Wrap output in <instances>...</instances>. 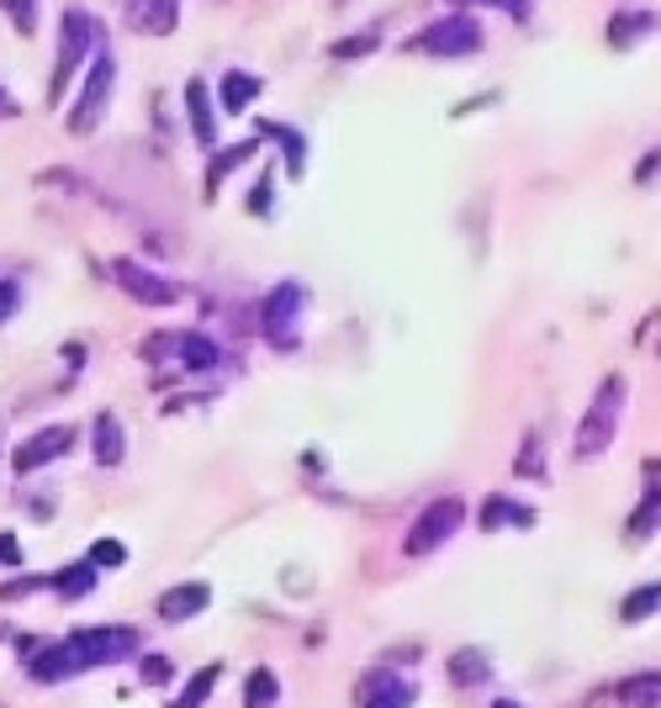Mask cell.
<instances>
[{
	"label": "cell",
	"instance_id": "obj_11",
	"mask_svg": "<svg viewBox=\"0 0 661 708\" xmlns=\"http://www.w3.org/2000/svg\"><path fill=\"white\" fill-rule=\"evenodd\" d=\"M207 603H212L207 581H181V587H170V592L159 598V619H164V624H181L191 613H202Z\"/></svg>",
	"mask_w": 661,
	"mask_h": 708
},
{
	"label": "cell",
	"instance_id": "obj_22",
	"mask_svg": "<svg viewBox=\"0 0 661 708\" xmlns=\"http://www.w3.org/2000/svg\"><path fill=\"white\" fill-rule=\"evenodd\" d=\"M53 587H58L64 598H85V592L96 587V571L79 560V566H69V571H58V577H53Z\"/></svg>",
	"mask_w": 661,
	"mask_h": 708
},
{
	"label": "cell",
	"instance_id": "obj_40",
	"mask_svg": "<svg viewBox=\"0 0 661 708\" xmlns=\"http://www.w3.org/2000/svg\"><path fill=\"white\" fill-rule=\"evenodd\" d=\"M492 708H519V704H513V698H498V704H492Z\"/></svg>",
	"mask_w": 661,
	"mask_h": 708
},
{
	"label": "cell",
	"instance_id": "obj_10",
	"mask_svg": "<svg viewBox=\"0 0 661 708\" xmlns=\"http://www.w3.org/2000/svg\"><path fill=\"white\" fill-rule=\"evenodd\" d=\"M413 704V687L402 683L397 672H370L360 677V708H408Z\"/></svg>",
	"mask_w": 661,
	"mask_h": 708
},
{
	"label": "cell",
	"instance_id": "obj_39",
	"mask_svg": "<svg viewBox=\"0 0 661 708\" xmlns=\"http://www.w3.org/2000/svg\"><path fill=\"white\" fill-rule=\"evenodd\" d=\"M17 111H22V106H17L11 96H6V90H0V117H17Z\"/></svg>",
	"mask_w": 661,
	"mask_h": 708
},
{
	"label": "cell",
	"instance_id": "obj_29",
	"mask_svg": "<svg viewBox=\"0 0 661 708\" xmlns=\"http://www.w3.org/2000/svg\"><path fill=\"white\" fill-rule=\"evenodd\" d=\"M249 154H254V143H238L234 154H223V159H217V164H212V175H207V185H212V190H217V181H223V175H228L234 164H243V159H249Z\"/></svg>",
	"mask_w": 661,
	"mask_h": 708
},
{
	"label": "cell",
	"instance_id": "obj_33",
	"mask_svg": "<svg viewBox=\"0 0 661 708\" xmlns=\"http://www.w3.org/2000/svg\"><path fill=\"white\" fill-rule=\"evenodd\" d=\"M170 677V661L164 656H143V683H164Z\"/></svg>",
	"mask_w": 661,
	"mask_h": 708
},
{
	"label": "cell",
	"instance_id": "obj_37",
	"mask_svg": "<svg viewBox=\"0 0 661 708\" xmlns=\"http://www.w3.org/2000/svg\"><path fill=\"white\" fill-rule=\"evenodd\" d=\"M270 185H275V181H260V190H254V201H249V207H254V211H264V207H270Z\"/></svg>",
	"mask_w": 661,
	"mask_h": 708
},
{
	"label": "cell",
	"instance_id": "obj_23",
	"mask_svg": "<svg viewBox=\"0 0 661 708\" xmlns=\"http://www.w3.org/2000/svg\"><path fill=\"white\" fill-rule=\"evenodd\" d=\"M122 560H128V545H117V540H96L85 566H90V571H117Z\"/></svg>",
	"mask_w": 661,
	"mask_h": 708
},
{
	"label": "cell",
	"instance_id": "obj_17",
	"mask_svg": "<svg viewBox=\"0 0 661 708\" xmlns=\"http://www.w3.org/2000/svg\"><path fill=\"white\" fill-rule=\"evenodd\" d=\"M96 460H101V466H117V460H122V423L111 418V413L96 418Z\"/></svg>",
	"mask_w": 661,
	"mask_h": 708
},
{
	"label": "cell",
	"instance_id": "obj_14",
	"mask_svg": "<svg viewBox=\"0 0 661 708\" xmlns=\"http://www.w3.org/2000/svg\"><path fill=\"white\" fill-rule=\"evenodd\" d=\"M75 672H79V656L69 645H48V651L32 656V677L37 683H58V677H75Z\"/></svg>",
	"mask_w": 661,
	"mask_h": 708
},
{
	"label": "cell",
	"instance_id": "obj_9",
	"mask_svg": "<svg viewBox=\"0 0 661 708\" xmlns=\"http://www.w3.org/2000/svg\"><path fill=\"white\" fill-rule=\"evenodd\" d=\"M79 434L75 428H69V423H53V428H43V434H32V439H26L22 449H17V455H11V466H17V471H43V466H48V460H58V455H69V445H75Z\"/></svg>",
	"mask_w": 661,
	"mask_h": 708
},
{
	"label": "cell",
	"instance_id": "obj_15",
	"mask_svg": "<svg viewBox=\"0 0 661 708\" xmlns=\"http://www.w3.org/2000/svg\"><path fill=\"white\" fill-rule=\"evenodd\" d=\"M260 96V75H249V69H228L223 75V111H243V106Z\"/></svg>",
	"mask_w": 661,
	"mask_h": 708
},
{
	"label": "cell",
	"instance_id": "obj_6",
	"mask_svg": "<svg viewBox=\"0 0 661 708\" xmlns=\"http://www.w3.org/2000/svg\"><path fill=\"white\" fill-rule=\"evenodd\" d=\"M111 281L128 291L132 302H143V307H170V302H181V291L170 286L159 270H149V264H138V260H111Z\"/></svg>",
	"mask_w": 661,
	"mask_h": 708
},
{
	"label": "cell",
	"instance_id": "obj_18",
	"mask_svg": "<svg viewBox=\"0 0 661 708\" xmlns=\"http://www.w3.org/2000/svg\"><path fill=\"white\" fill-rule=\"evenodd\" d=\"M481 524H487V529H498V524L529 529V524H534V513H529V508H513L508 498H487V502H481Z\"/></svg>",
	"mask_w": 661,
	"mask_h": 708
},
{
	"label": "cell",
	"instance_id": "obj_8",
	"mask_svg": "<svg viewBox=\"0 0 661 708\" xmlns=\"http://www.w3.org/2000/svg\"><path fill=\"white\" fill-rule=\"evenodd\" d=\"M111 85H117V64H111V53H101V58H96V69H90V79H85V90H79L75 111H69V132H90L96 122H101Z\"/></svg>",
	"mask_w": 661,
	"mask_h": 708
},
{
	"label": "cell",
	"instance_id": "obj_28",
	"mask_svg": "<svg viewBox=\"0 0 661 708\" xmlns=\"http://www.w3.org/2000/svg\"><path fill=\"white\" fill-rule=\"evenodd\" d=\"M6 11H11V22H17V32H37V0H6Z\"/></svg>",
	"mask_w": 661,
	"mask_h": 708
},
{
	"label": "cell",
	"instance_id": "obj_24",
	"mask_svg": "<svg viewBox=\"0 0 661 708\" xmlns=\"http://www.w3.org/2000/svg\"><path fill=\"white\" fill-rule=\"evenodd\" d=\"M181 349H185V366H191V370H212V366H217V344H212V339L181 334Z\"/></svg>",
	"mask_w": 661,
	"mask_h": 708
},
{
	"label": "cell",
	"instance_id": "obj_32",
	"mask_svg": "<svg viewBox=\"0 0 661 708\" xmlns=\"http://www.w3.org/2000/svg\"><path fill=\"white\" fill-rule=\"evenodd\" d=\"M17 302H22V291H17V281H0V323L17 313Z\"/></svg>",
	"mask_w": 661,
	"mask_h": 708
},
{
	"label": "cell",
	"instance_id": "obj_13",
	"mask_svg": "<svg viewBox=\"0 0 661 708\" xmlns=\"http://www.w3.org/2000/svg\"><path fill=\"white\" fill-rule=\"evenodd\" d=\"M175 17H181V0H132V26L138 32H175Z\"/></svg>",
	"mask_w": 661,
	"mask_h": 708
},
{
	"label": "cell",
	"instance_id": "obj_25",
	"mask_svg": "<svg viewBox=\"0 0 661 708\" xmlns=\"http://www.w3.org/2000/svg\"><path fill=\"white\" fill-rule=\"evenodd\" d=\"M217 677H223V666H202V672H196V683L185 687V698L175 708H202L207 704V693L217 687Z\"/></svg>",
	"mask_w": 661,
	"mask_h": 708
},
{
	"label": "cell",
	"instance_id": "obj_3",
	"mask_svg": "<svg viewBox=\"0 0 661 708\" xmlns=\"http://www.w3.org/2000/svg\"><path fill=\"white\" fill-rule=\"evenodd\" d=\"M460 519H466V508H460V498H440V502H429L419 513V524L408 529V555H429V551H440L449 534L460 529Z\"/></svg>",
	"mask_w": 661,
	"mask_h": 708
},
{
	"label": "cell",
	"instance_id": "obj_16",
	"mask_svg": "<svg viewBox=\"0 0 661 708\" xmlns=\"http://www.w3.org/2000/svg\"><path fill=\"white\" fill-rule=\"evenodd\" d=\"M481 677H492L487 651H455V656H449V683L472 687V683H481Z\"/></svg>",
	"mask_w": 661,
	"mask_h": 708
},
{
	"label": "cell",
	"instance_id": "obj_31",
	"mask_svg": "<svg viewBox=\"0 0 661 708\" xmlns=\"http://www.w3.org/2000/svg\"><path fill=\"white\" fill-rule=\"evenodd\" d=\"M370 48H376V32H360L349 43H334V58H355V53H370Z\"/></svg>",
	"mask_w": 661,
	"mask_h": 708
},
{
	"label": "cell",
	"instance_id": "obj_30",
	"mask_svg": "<svg viewBox=\"0 0 661 708\" xmlns=\"http://www.w3.org/2000/svg\"><path fill=\"white\" fill-rule=\"evenodd\" d=\"M651 519H657V487L646 492V502H640V513L630 519V534L640 540V534H651Z\"/></svg>",
	"mask_w": 661,
	"mask_h": 708
},
{
	"label": "cell",
	"instance_id": "obj_2",
	"mask_svg": "<svg viewBox=\"0 0 661 708\" xmlns=\"http://www.w3.org/2000/svg\"><path fill=\"white\" fill-rule=\"evenodd\" d=\"M481 48V26L476 17H440L434 26H423L408 43V53H434V58H466Z\"/></svg>",
	"mask_w": 661,
	"mask_h": 708
},
{
	"label": "cell",
	"instance_id": "obj_27",
	"mask_svg": "<svg viewBox=\"0 0 661 708\" xmlns=\"http://www.w3.org/2000/svg\"><path fill=\"white\" fill-rule=\"evenodd\" d=\"M270 138H281V149H286V159H291V175H302V132H291V128H275L270 122Z\"/></svg>",
	"mask_w": 661,
	"mask_h": 708
},
{
	"label": "cell",
	"instance_id": "obj_26",
	"mask_svg": "<svg viewBox=\"0 0 661 708\" xmlns=\"http://www.w3.org/2000/svg\"><path fill=\"white\" fill-rule=\"evenodd\" d=\"M646 32H651V17H646V11H625V22L608 26L614 43H635V37H646Z\"/></svg>",
	"mask_w": 661,
	"mask_h": 708
},
{
	"label": "cell",
	"instance_id": "obj_34",
	"mask_svg": "<svg viewBox=\"0 0 661 708\" xmlns=\"http://www.w3.org/2000/svg\"><path fill=\"white\" fill-rule=\"evenodd\" d=\"M529 471H540V439H534V434H529L524 455H519V476H529Z\"/></svg>",
	"mask_w": 661,
	"mask_h": 708
},
{
	"label": "cell",
	"instance_id": "obj_20",
	"mask_svg": "<svg viewBox=\"0 0 661 708\" xmlns=\"http://www.w3.org/2000/svg\"><path fill=\"white\" fill-rule=\"evenodd\" d=\"M275 698H281L275 677H270L264 666H260V672H249V683H243V708H270Z\"/></svg>",
	"mask_w": 661,
	"mask_h": 708
},
{
	"label": "cell",
	"instance_id": "obj_5",
	"mask_svg": "<svg viewBox=\"0 0 661 708\" xmlns=\"http://www.w3.org/2000/svg\"><path fill=\"white\" fill-rule=\"evenodd\" d=\"M90 43H96V17L90 11H64V32H58V69H53V96L64 90V79L79 69V58L90 53Z\"/></svg>",
	"mask_w": 661,
	"mask_h": 708
},
{
	"label": "cell",
	"instance_id": "obj_7",
	"mask_svg": "<svg viewBox=\"0 0 661 708\" xmlns=\"http://www.w3.org/2000/svg\"><path fill=\"white\" fill-rule=\"evenodd\" d=\"M64 645L79 656V666H106V661H128L138 651V634L132 630H75Z\"/></svg>",
	"mask_w": 661,
	"mask_h": 708
},
{
	"label": "cell",
	"instance_id": "obj_19",
	"mask_svg": "<svg viewBox=\"0 0 661 708\" xmlns=\"http://www.w3.org/2000/svg\"><path fill=\"white\" fill-rule=\"evenodd\" d=\"M657 693H661V677L657 672H646V677H630V683H619V698L630 708H657Z\"/></svg>",
	"mask_w": 661,
	"mask_h": 708
},
{
	"label": "cell",
	"instance_id": "obj_12",
	"mask_svg": "<svg viewBox=\"0 0 661 708\" xmlns=\"http://www.w3.org/2000/svg\"><path fill=\"white\" fill-rule=\"evenodd\" d=\"M185 111H191L196 143L212 149V143H217V117H212V96H207V85H202V79H191V85H185Z\"/></svg>",
	"mask_w": 661,
	"mask_h": 708
},
{
	"label": "cell",
	"instance_id": "obj_35",
	"mask_svg": "<svg viewBox=\"0 0 661 708\" xmlns=\"http://www.w3.org/2000/svg\"><path fill=\"white\" fill-rule=\"evenodd\" d=\"M32 587H43L37 577H17L11 587H6V598H22V592H32Z\"/></svg>",
	"mask_w": 661,
	"mask_h": 708
},
{
	"label": "cell",
	"instance_id": "obj_4",
	"mask_svg": "<svg viewBox=\"0 0 661 708\" xmlns=\"http://www.w3.org/2000/svg\"><path fill=\"white\" fill-rule=\"evenodd\" d=\"M302 286L286 281V286L270 291V302H264V339L275 344V349H296L302 344Z\"/></svg>",
	"mask_w": 661,
	"mask_h": 708
},
{
	"label": "cell",
	"instance_id": "obj_36",
	"mask_svg": "<svg viewBox=\"0 0 661 708\" xmlns=\"http://www.w3.org/2000/svg\"><path fill=\"white\" fill-rule=\"evenodd\" d=\"M481 6H502V11H513V17H524L529 0H481Z\"/></svg>",
	"mask_w": 661,
	"mask_h": 708
},
{
	"label": "cell",
	"instance_id": "obj_38",
	"mask_svg": "<svg viewBox=\"0 0 661 708\" xmlns=\"http://www.w3.org/2000/svg\"><path fill=\"white\" fill-rule=\"evenodd\" d=\"M0 560H6V566H17V540H0Z\"/></svg>",
	"mask_w": 661,
	"mask_h": 708
},
{
	"label": "cell",
	"instance_id": "obj_1",
	"mask_svg": "<svg viewBox=\"0 0 661 708\" xmlns=\"http://www.w3.org/2000/svg\"><path fill=\"white\" fill-rule=\"evenodd\" d=\"M619 407H625V375H608L598 396H593V407H587V418L577 423V439H572V455L577 460H598L608 445H614V434H619Z\"/></svg>",
	"mask_w": 661,
	"mask_h": 708
},
{
	"label": "cell",
	"instance_id": "obj_21",
	"mask_svg": "<svg viewBox=\"0 0 661 708\" xmlns=\"http://www.w3.org/2000/svg\"><path fill=\"white\" fill-rule=\"evenodd\" d=\"M657 603H661V587H640V592H630V598L619 603V619H625V624H640V619L657 613Z\"/></svg>",
	"mask_w": 661,
	"mask_h": 708
}]
</instances>
